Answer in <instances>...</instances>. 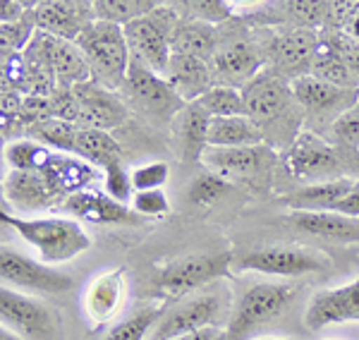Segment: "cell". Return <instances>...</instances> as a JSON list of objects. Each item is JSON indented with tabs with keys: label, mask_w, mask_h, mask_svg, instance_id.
I'll list each match as a JSON object with an SVG mask.
<instances>
[{
	"label": "cell",
	"mask_w": 359,
	"mask_h": 340,
	"mask_svg": "<svg viewBox=\"0 0 359 340\" xmlns=\"http://www.w3.org/2000/svg\"><path fill=\"white\" fill-rule=\"evenodd\" d=\"M242 99H245L247 115L262 128L271 149L285 151L297 140L304 125V113L287 79L264 70L242 89Z\"/></svg>",
	"instance_id": "cell-1"
},
{
	"label": "cell",
	"mask_w": 359,
	"mask_h": 340,
	"mask_svg": "<svg viewBox=\"0 0 359 340\" xmlns=\"http://www.w3.org/2000/svg\"><path fill=\"white\" fill-rule=\"evenodd\" d=\"M3 221L20 235L27 245L39 250L43 261L50 266L67 264L91 247V238L86 235L77 218L43 216V218H17L3 211Z\"/></svg>",
	"instance_id": "cell-2"
},
{
	"label": "cell",
	"mask_w": 359,
	"mask_h": 340,
	"mask_svg": "<svg viewBox=\"0 0 359 340\" xmlns=\"http://www.w3.org/2000/svg\"><path fill=\"white\" fill-rule=\"evenodd\" d=\"M233 264L235 257L230 252L182 257L156 276L151 280V287H149V295L156 302L175 304L180 299L196 295V290H201L213 280L228 278Z\"/></svg>",
	"instance_id": "cell-3"
},
{
	"label": "cell",
	"mask_w": 359,
	"mask_h": 340,
	"mask_svg": "<svg viewBox=\"0 0 359 340\" xmlns=\"http://www.w3.org/2000/svg\"><path fill=\"white\" fill-rule=\"evenodd\" d=\"M79 50L86 55L94 79L108 89H120L127 82L132 50L127 43L125 29L111 22H91L82 32V36L74 41Z\"/></svg>",
	"instance_id": "cell-4"
},
{
	"label": "cell",
	"mask_w": 359,
	"mask_h": 340,
	"mask_svg": "<svg viewBox=\"0 0 359 340\" xmlns=\"http://www.w3.org/2000/svg\"><path fill=\"white\" fill-rule=\"evenodd\" d=\"M280 163L292 180L302 184L338 180L345 177L347 170V161L340 149L311 130L299 132L297 140L280 154Z\"/></svg>",
	"instance_id": "cell-5"
},
{
	"label": "cell",
	"mask_w": 359,
	"mask_h": 340,
	"mask_svg": "<svg viewBox=\"0 0 359 340\" xmlns=\"http://www.w3.org/2000/svg\"><path fill=\"white\" fill-rule=\"evenodd\" d=\"M294 295H297V290L287 283H257L247 287L233 314H230L223 338L249 340L259 328L285 314V309L294 302Z\"/></svg>",
	"instance_id": "cell-6"
},
{
	"label": "cell",
	"mask_w": 359,
	"mask_h": 340,
	"mask_svg": "<svg viewBox=\"0 0 359 340\" xmlns=\"http://www.w3.org/2000/svg\"><path fill=\"white\" fill-rule=\"evenodd\" d=\"M180 25V15L168 3H161L154 13L139 17L125 27V36L130 43L132 55L142 57L154 72L161 77L168 70L172 55V36Z\"/></svg>",
	"instance_id": "cell-7"
},
{
	"label": "cell",
	"mask_w": 359,
	"mask_h": 340,
	"mask_svg": "<svg viewBox=\"0 0 359 340\" xmlns=\"http://www.w3.org/2000/svg\"><path fill=\"white\" fill-rule=\"evenodd\" d=\"M228 299L218 292H199V295L184 297L175 304H168L165 314L154 326L151 340H175L187 333L218 328L223 319L230 321Z\"/></svg>",
	"instance_id": "cell-8"
},
{
	"label": "cell",
	"mask_w": 359,
	"mask_h": 340,
	"mask_svg": "<svg viewBox=\"0 0 359 340\" xmlns=\"http://www.w3.org/2000/svg\"><path fill=\"white\" fill-rule=\"evenodd\" d=\"M290 84L294 91V99L302 106L304 125L321 137L323 132L333 128L340 115H345L350 108H355L359 103V91L340 89V86L321 82V79L311 77V74L294 79Z\"/></svg>",
	"instance_id": "cell-9"
},
{
	"label": "cell",
	"mask_w": 359,
	"mask_h": 340,
	"mask_svg": "<svg viewBox=\"0 0 359 340\" xmlns=\"http://www.w3.org/2000/svg\"><path fill=\"white\" fill-rule=\"evenodd\" d=\"M25 57L39 70L48 72L57 86H77L94 79L89 60L79 50V46L65 39H55L50 34L36 32V36L27 46Z\"/></svg>",
	"instance_id": "cell-10"
},
{
	"label": "cell",
	"mask_w": 359,
	"mask_h": 340,
	"mask_svg": "<svg viewBox=\"0 0 359 340\" xmlns=\"http://www.w3.org/2000/svg\"><path fill=\"white\" fill-rule=\"evenodd\" d=\"M318 48H321V36L316 29H283L264 46L266 70L287 82L306 77L311 74Z\"/></svg>",
	"instance_id": "cell-11"
},
{
	"label": "cell",
	"mask_w": 359,
	"mask_h": 340,
	"mask_svg": "<svg viewBox=\"0 0 359 340\" xmlns=\"http://www.w3.org/2000/svg\"><path fill=\"white\" fill-rule=\"evenodd\" d=\"M240 271H254L278 278H302L311 273L331 271V259L321 252L304 250V247H264L235 259Z\"/></svg>",
	"instance_id": "cell-12"
},
{
	"label": "cell",
	"mask_w": 359,
	"mask_h": 340,
	"mask_svg": "<svg viewBox=\"0 0 359 340\" xmlns=\"http://www.w3.org/2000/svg\"><path fill=\"white\" fill-rule=\"evenodd\" d=\"M0 321L25 340H53L60 331V319L48 304L8 285L0 290Z\"/></svg>",
	"instance_id": "cell-13"
},
{
	"label": "cell",
	"mask_w": 359,
	"mask_h": 340,
	"mask_svg": "<svg viewBox=\"0 0 359 340\" xmlns=\"http://www.w3.org/2000/svg\"><path fill=\"white\" fill-rule=\"evenodd\" d=\"M201 163L208 170L225 177L228 182H247V184H269L271 172L278 165L276 151L269 144L247 149H211L208 147L201 156Z\"/></svg>",
	"instance_id": "cell-14"
},
{
	"label": "cell",
	"mask_w": 359,
	"mask_h": 340,
	"mask_svg": "<svg viewBox=\"0 0 359 340\" xmlns=\"http://www.w3.org/2000/svg\"><path fill=\"white\" fill-rule=\"evenodd\" d=\"M0 278L5 285L39 292V295H62L74 285V278L65 271L50 266V264H41L22 252L8 250V247L0 250Z\"/></svg>",
	"instance_id": "cell-15"
},
{
	"label": "cell",
	"mask_w": 359,
	"mask_h": 340,
	"mask_svg": "<svg viewBox=\"0 0 359 340\" xmlns=\"http://www.w3.org/2000/svg\"><path fill=\"white\" fill-rule=\"evenodd\" d=\"M125 86H127V94L132 96V101H135L144 113L151 115L154 120H161V123H172V118L187 106V103L177 96V91L165 82V77L154 72L151 67L137 55H132V60H130Z\"/></svg>",
	"instance_id": "cell-16"
},
{
	"label": "cell",
	"mask_w": 359,
	"mask_h": 340,
	"mask_svg": "<svg viewBox=\"0 0 359 340\" xmlns=\"http://www.w3.org/2000/svg\"><path fill=\"white\" fill-rule=\"evenodd\" d=\"M127 297V268L115 266L111 271L94 276L84 285L82 297H79V309H82L84 324L89 331H101L118 316Z\"/></svg>",
	"instance_id": "cell-17"
},
{
	"label": "cell",
	"mask_w": 359,
	"mask_h": 340,
	"mask_svg": "<svg viewBox=\"0 0 359 340\" xmlns=\"http://www.w3.org/2000/svg\"><path fill=\"white\" fill-rule=\"evenodd\" d=\"M266 70L264 46L249 41V39H230L221 43L211 60L213 82L233 89H245L257 74Z\"/></svg>",
	"instance_id": "cell-18"
},
{
	"label": "cell",
	"mask_w": 359,
	"mask_h": 340,
	"mask_svg": "<svg viewBox=\"0 0 359 340\" xmlns=\"http://www.w3.org/2000/svg\"><path fill=\"white\" fill-rule=\"evenodd\" d=\"M340 324H359V276L345 285L318 290L304 309V326L314 333Z\"/></svg>",
	"instance_id": "cell-19"
},
{
	"label": "cell",
	"mask_w": 359,
	"mask_h": 340,
	"mask_svg": "<svg viewBox=\"0 0 359 340\" xmlns=\"http://www.w3.org/2000/svg\"><path fill=\"white\" fill-rule=\"evenodd\" d=\"M36 29L55 39L77 41L91 22H96L94 3L86 0H43L34 8Z\"/></svg>",
	"instance_id": "cell-20"
},
{
	"label": "cell",
	"mask_w": 359,
	"mask_h": 340,
	"mask_svg": "<svg viewBox=\"0 0 359 340\" xmlns=\"http://www.w3.org/2000/svg\"><path fill=\"white\" fill-rule=\"evenodd\" d=\"M62 206L69 218L94 223V226H144L147 223V218L135 213L132 206L120 204L108 194L94 192V189H79L69 194Z\"/></svg>",
	"instance_id": "cell-21"
},
{
	"label": "cell",
	"mask_w": 359,
	"mask_h": 340,
	"mask_svg": "<svg viewBox=\"0 0 359 340\" xmlns=\"http://www.w3.org/2000/svg\"><path fill=\"white\" fill-rule=\"evenodd\" d=\"M74 94H77V101L82 106L84 113V128H94V130H103V132H113L118 130L120 125H125V120L130 118V111H127L125 101L120 99L118 91L108 89L96 79H89V82H82L77 86H72Z\"/></svg>",
	"instance_id": "cell-22"
},
{
	"label": "cell",
	"mask_w": 359,
	"mask_h": 340,
	"mask_svg": "<svg viewBox=\"0 0 359 340\" xmlns=\"http://www.w3.org/2000/svg\"><path fill=\"white\" fill-rule=\"evenodd\" d=\"M211 115L201 108L199 101L187 103L170 123L172 142L177 154L184 163H199L204 151L208 149V128H211Z\"/></svg>",
	"instance_id": "cell-23"
},
{
	"label": "cell",
	"mask_w": 359,
	"mask_h": 340,
	"mask_svg": "<svg viewBox=\"0 0 359 340\" xmlns=\"http://www.w3.org/2000/svg\"><path fill=\"white\" fill-rule=\"evenodd\" d=\"M165 82L177 91V96L184 103H194L206 94L208 89H213V72H211V62L201 60L194 55H184V53H172L170 62H168L165 70Z\"/></svg>",
	"instance_id": "cell-24"
},
{
	"label": "cell",
	"mask_w": 359,
	"mask_h": 340,
	"mask_svg": "<svg viewBox=\"0 0 359 340\" xmlns=\"http://www.w3.org/2000/svg\"><path fill=\"white\" fill-rule=\"evenodd\" d=\"M352 177H338L328 182H314V184H299L285 194H278V204L287 206L292 211H333V206L340 199L355 189Z\"/></svg>",
	"instance_id": "cell-25"
},
{
	"label": "cell",
	"mask_w": 359,
	"mask_h": 340,
	"mask_svg": "<svg viewBox=\"0 0 359 340\" xmlns=\"http://www.w3.org/2000/svg\"><path fill=\"white\" fill-rule=\"evenodd\" d=\"M285 223L297 228L299 233L314 235L323 240L359 242V218L343 216L333 211H292L285 216Z\"/></svg>",
	"instance_id": "cell-26"
},
{
	"label": "cell",
	"mask_w": 359,
	"mask_h": 340,
	"mask_svg": "<svg viewBox=\"0 0 359 340\" xmlns=\"http://www.w3.org/2000/svg\"><path fill=\"white\" fill-rule=\"evenodd\" d=\"M5 197L22 211H39L57 206V199L50 192L48 182L41 172H22L13 170L5 177Z\"/></svg>",
	"instance_id": "cell-27"
},
{
	"label": "cell",
	"mask_w": 359,
	"mask_h": 340,
	"mask_svg": "<svg viewBox=\"0 0 359 340\" xmlns=\"http://www.w3.org/2000/svg\"><path fill=\"white\" fill-rule=\"evenodd\" d=\"M262 144H266L264 132L249 115L211 120V128H208V147L211 149H247L262 147Z\"/></svg>",
	"instance_id": "cell-28"
},
{
	"label": "cell",
	"mask_w": 359,
	"mask_h": 340,
	"mask_svg": "<svg viewBox=\"0 0 359 340\" xmlns=\"http://www.w3.org/2000/svg\"><path fill=\"white\" fill-rule=\"evenodd\" d=\"M221 32L213 25H204V22L194 20H180L175 36H172V53L194 55L211 62L216 50L221 48Z\"/></svg>",
	"instance_id": "cell-29"
},
{
	"label": "cell",
	"mask_w": 359,
	"mask_h": 340,
	"mask_svg": "<svg viewBox=\"0 0 359 340\" xmlns=\"http://www.w3.org/2000/svg\"><path fill=\"white\" fill-rule=\"evenodd\" d=\"M77 156L101 170H106L115 161H125L123 149L111 137V132L94 130V128H79Z\"/></svg>",
	"instance_id": "cell-30"
},
{
	"label": "cell",
	"mask_w": 359,
	"mask_h": 340,
	"mask_svg": "<svg viewBox=\"0 0 359 340\" xmlns=\"http://www.w3.org/2000/svg\"><path fill=\"white\" fill-rule=\"evenodd\" d=\"M165 309H168V304L151 299V302L135 309V312L120 321V324H115L103 340H151L154 326L161 321Z\"/></svg>",
	"instance_id": "cell-31"
},
{
	"label": "cell",
	"mask_w": 359,
	"mask_h": 340,
	"mask_svg": "<svg viewBox=\"0 0 359 340\" xmlns=\"http://www.w3.org/2000/svg\"><path fill=\"white\" fill-rule=\"evenodd\" d=\"M77 135H79V125L65 123V120H57V118L41 120V123L32 125L27 130L29 140H34L46 149H55L60 154H77Z\"/></svg>",
	"instance_id": "cell-32"
},
{
	"label": "cell",
	"mask_w": 359,
	"mask_h": 340,
	"mask_svg": "<svg viewBox=\"0 0 359 340\" xmlns=\"http://www.w3.org/2000/svg\"><path fill=\"white\" fill-rule=\"evenodd\" d=\"M161 3L156 0H94V13L96 20L111 22V25L127 27L139 17H147L154 13Z\"/></svg>",
	"instance_id": "cell-33"
},
{
	"label": "cell",
	"mask_w": 359,
	"mask_h": 340,
	"mask_svg": "<svg viewBox=\"0 0 359 340\" xmlns=\"http://www.w3.org/2000/svg\"><path fill=\"white\" fill-rule=\"evenodd\" d=\"M311 77L321 79V82H328L333 86H340V89L359 91V77L333 53L331 48H326L323 41H321V48H318V55L314 60V67H311Z\"/></svg>",
	"instance_id": "cell-34"
},
{
	"label": "cell",
	"mask_w": 359,
	"mask_h": 340,
	"mask_svg": "<svg viewBox=\"0 0 359 340\" xmlns=\"http://www.w3.org/2000/svg\"><path fill=\"white\" fill-rule=\"evenodd\" d=\"M180 15V20H194L204 25H223L233 20V8L223 0H184V3H168Z\"/></svg>",
	"instance_id": "cell-35"
},
{
	"label": "cell",
	"mask_w": 359,
	"mask_h": 340,
	"mask_svg": "<svg viewBox=\"0 0 359 340\" xmlns=\"http://www.w3.org/2000/svg\"><path fill=\"white\" fill-rule=\"evenodd\" d=\"M199 103L211 118H235V115H247L242 91L233 89V86L216 84L213 89H208L206 94L201 96Z\"/></svg>",
	"instance_id": "cell-36"
},
{
	"label": "cell",
	"mask_w": 359,
	"mask_h": 340,
	"mask_svg": "<svg viewBox=\"0 0 359 340\" xmlns=\"http://www.w3.org/2000/svg\"><path fill=\"white\" fill-rule=\"evenodd\" d=\"M50 151L41 144H36L34 140H20L5 147V161L10 163L13 170H22V172H36L41 170V165L48 161Z\"/></svg>",
	"instance_id": "cell-37"
},
{
	"label": "cell",
	"mask_w": 359,
	"mask_h": 340,
	"mask_svg": "<svg viewBox=\"0 0 359 340\" xmlns=\"http://www.w3.org/2000/svg\"><path fill=\"white\" fill-rule=\"evenodd\" d=\"M233 189V182H228L225 177L216 175V172L206 170L199 172L187 189V199L196 206H213L216 201H221L225 194Z\"/></svg>",
	"instance_id": "cell-38"
},
{
	"label": "cell",
	"mask_w": 359,
	"mask_h": 340,
	"mask_svg": "<svg viewBox=\"0 0 359 340\" xmlns=\"http://www.w3.org/2000/svg\"><path fill=\"white\" fill-rule=\"evenodd\" d=\"M48 99H50L53 118L84 128V113H82V106H79L77 94H74L72 86H55L53 94H50Z\"/></svg>",
	"instance_id": "cell-39"
},
{
	"label": "cell",
	"mask_w": 359,
	"mask_h": 340,
	"mask_svg": "<svg viewBox=\"0 0 359 340\" xmlns=\"http://www.w3.org/2000/svg\"><path fill=\"white\" fill-rule=\"evenodd\" d=\"M103 184H106V194L113 197L120 204H127L135 197V187H132V175L125 168V161H115L103 170Z\"/></svg>",
	"instance_id": "cell-40"
},
{
	"label": "cell",
	"mask_w": 359,
	"mask_h": 340,
	"mask_svg": "<svg viewBox=\"0 0 359 340\" xmlns=\"http://www.w3.org/2000/svg\"><path fill=\"white\" fill-rule=\"evenodd\" d=\"M132 175V187L135 192H147V189H163V184L170 177V165L163 161H151V163L137 165Z\"/></svg>",
	"instance_id": "cell-41"
},
{
	"label": "cell",
	"mask_w": 359,
	"mask_h": 340,
	"mask_svg": "<svg viewBox=\"0 0 359 340\" xmlns=\"http://www.w3.org/2000/svg\"><path fill=\"white\" fill-rule=\"evenodd\" d=\"M130 206L142 218H161L170 211V201L163 189H147V192H135Z\"/></svg>",
	"instance_id": "cell-42"
},
{
	"label": "cell",
	"mask_w": 359,
	"mask_h": 340,
	"mask_svg": "<svg viewBox=\"0 0 359 340\" xmlns=\"http://www.w3.org/2000/svg\"><path fill=\"white\" fill-rule=\"evenodd\" d=\"M321 41L359 77V41L357 39L347 36L345 32H331L328 36H323Z\"/></svg>",
	"instance_id": "cell-43"
},
{
	"label": "cell",
	"mask_w": 359,
	"mask_h": 340,
	"mask_svg": "<svg viewBox=\"0 0 359 340\" xmlns=\"http://www.w3.org/2000/svg\"><path fill=\"white\" fill-rule=\"evenodd\" d=\"M331 137L338 147L359 149V103L335 120V125L331 128Z\"/></svg>",
	"instance_id": "cell-44"
},
{
	"label": "cell",
	"mask_w": 359,
	"mask_h": 340,
	"mask_svg": "<svg viewBox=\"0 0 359 340\" xmlns=\"http://www.w3.org/2000/svg\"><path fill=\"white\" fill-rule=\"evenodd\" d=\"M36 3H20V0H3V5H0V20H3V25H10V22H17L22 20L29 10L34 8Z\"/></svg>",
	"instance_id": "cell-45"
},
{
	"label": "cell",
	"mask_w": 359,
	"mask_h": 340,
	"mask_svg": "<svg viewBox=\"0 0 359 340\" xmlns=\"http://www.w3.org/2000/svg\"><path fill=\"white\" fill-rule=\"evenodd\" d=\"M333 213H343V216H350V218H359V182L355 184L347 197H343L338 204L333 206Z\"/></svg>",
	"instance_id": "cell-46"
},
{
	"label": "cell",
	"mask_w": 359,
	"mask_h": 340,
	"mask_svg": "<svg viewBox=\"0 0 359 340\" xmlns=\"http://www.w3.org/2000/svg\"><path fill=\"white\" fill-rule=\"evenodd\" d=\"M345 34L359 41V5H357V13H347V22L343 25Z\"/></svg>",
	"instance_id": "cell-47"
},
{
	"label": "cell",
	"mask_w": 359,
	"mask_h": 340,
	"mask_svg": "<svg viewBox=\"0 0 359 340\" xmlns=\"http://www.w3.org/2000/svg\"><path fill=\"white\" fill-rule=\"evenodd\" d=\"M218 333L216 328H204V331H196V333H187V336L182 338H175V340H213Z\"/></svg>",
	"instance_id": "cell-48"
},
{
	"label": "cell",
	"mask_w": 359,
	"mask_h": 340,
	"mask_svg": "<svg viewBox=\"0 0 359 340\" xmlns=\"http://www.w3.org/2000/svg\"><path fill=\"white\" fill-rule=\"evenodd\" d=\"M0 340H25V338L17 336V333H13L10 328H3V331H0Z\"/></svg>",
	"instance_id": "cell-49"
},
{
	"label": "cell",
	"mask_w": 359,
	"mask_h": 340,
	"mask_svg": "<svg viewBox=\"0 0 359 340\" xmlns=\"http://www.w3.org/2000/svg\"><path fill=\"white\" fill-rule=\"evenodd\" d=\"M257 340H292V338H257Z\"/></svg>",
	"instance_id": "cell-50"
}]
</instances>
